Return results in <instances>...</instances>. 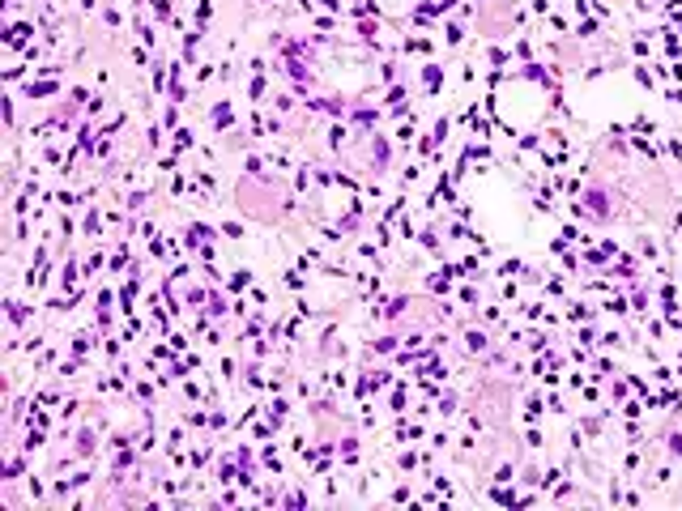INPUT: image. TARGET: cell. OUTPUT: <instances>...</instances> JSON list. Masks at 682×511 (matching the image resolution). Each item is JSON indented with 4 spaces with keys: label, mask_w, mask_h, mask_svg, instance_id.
<instances>
[{
    "label": "cell",
    "mask_w": 682,
    "mask_h": 511,
    "mask_svg": "<svg viewBox=\"0 0 682 511\" xmlns=\"http://www.w3.org/2000/svg\"><path fill=\"white\" fill-rule=\"evenodd\" d=\"M469 349H486V337H482V333H469Z\"/></svg>",
    "instance_id": "obj_1"
}]
</instances>
